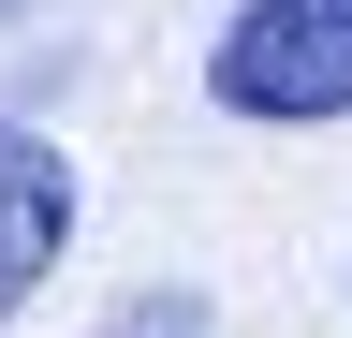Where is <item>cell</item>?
Instances as JSON below:
<instances>
[{"mask_svg": "<svg viewBox=\"0 0 352 338\" xmlns=\"http://www.w3.org/2000/svg\"><path fill=\"white\" fill-rule=\"evenodd\" d=\"M206 103L250 118V133L352 118V0H235L206 30Z\"/></svg>", "mask_w": 352, "mask_h": 338, "instance_id": "1", "label": "cell"}, {"mask_svg": "<svg viewBox=\"0 0 352 338\" xmlns=\"http://www.w3.org/2000/svg\"><path fill=\"white\" fill-rule=\"evenodd\" d=\"M74 221H88L74 147H44V133H15V118H0V324H15L30 294L74 265Z\"/></svg>", "mask_w": 352, "mask_h": 338, "instance_id": "2", "label": "cell"}, {"mask_svg": "<svg viewBox=\"0 0 352 338\" xmlns=\"http://www.w3.org/2000/svg\"><path fill=\"white\" fill-rule=\"evenodd\" d=\"M15 15H30V0H0V30H15Z\"/></svg>", "mask_w": 352, "mask_h": 338, "instance_id": "4", "label": "cell"}, {"mask_svg": "<svg viewBox=\"0 0 352 338\" xmlns=\"http://www.w3.org/2000/svg\"><path fill=\"white\" fill-rule=\"evenodd\" d=\"M103 338H206V294H191V279H176V294H118Z\"/></svg>", "mask_w": 352, "mask_h": 338, "instance_id": "3", "label": "cell"}]
</instances>
